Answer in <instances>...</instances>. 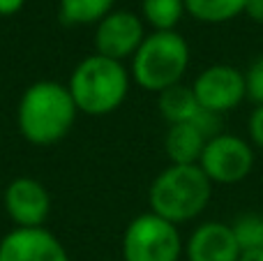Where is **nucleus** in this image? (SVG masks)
I'll list each match as a JSON object with an SVG mask.
<instances>
[{"label":"nucleus","instance_id":"nucleus-1","mask_svg":"<svg viewBox=\"0 0 263 261\" xmlns=\"http://www.w3.org/2000/svg\"><path fill=\"white\" fill-rule=\"evenodd\" d=\"M77 111L67 86L58 81H37L21 95L16 123L26 141L35 146H51L69 134Z\"/></svg>","mask_w":263,"mask_h":261},{"label":"nucleus","instance_id":"nucleus-2","mask_svg":"<svg viewBox=\"0 0 263 261\" xmlns=\"http://www.w3.org/2000/svg\"><path fill=\"white\" fill-rule=\"evenodd\" d=\"M213 183L199 164H168L159 171L148 190V203L155 215L185 225L208 208Z\"/></svg>","mask_w":263,"mask_h":261},{"label":"nucleus","instance_id":"nucleus-3","mask_svg":"<svg viewBox=\"0 0 263 261\" xmlns=\"http://www.w3.org/2000/svg\"><path fill=\"white\" fill-rule=\"evenodd\" d=\"M67 88L79 111L88 116H109L127 100L129 74L123 63L95 53L74 67Z\"/></svg>","mask_w":263,"mask_h":261},{"label":"nucleus","instance_id":"nucleus-4","mask_svg":"<svg viewBox=\"0 0 263 261\" xmlns=\"http://www.w3.org/2000/svg\"><path fill=\"white\" fill-rule=\"evenodd\" d=\"M190 67V44L176 30H155L145 35L143 44L132 58V77L141 88L162 92L182 83Z\"/></svg>","mask_w":263,"mask_h":261},{"label":"nucleus","instance_id":"nucleus-5","mask_svg":"<svg viewBox=\"0 0 263 261\" xmlns=\"http://www.w3.org/2000/svg\"><path fill=\"white\" fill-rule=\"evenodd\" d=\"M182 252H185V243L178 227L155 215L153 211L136 215L125 229V261H180Z\"/></svg>","mask_w":263,"mask_h":261},{"label":"nucleus","instance_id":"nucleus-6","mask_svg":"<svg viewBox=\"0 0 263 261\" xmlns=\"http://www.w3.org/2000/svg\"><path fill=\"white\" fill-rule=\"evenodd\" d=\"M254 160V148L247 139L222 132L208 139L199 166L213 185H236L252 174Z\"/></svg>","mask_w":263,"mask_h":261},{"label":"nucleus","instance_id":"nucleus-7","mask_svg":"<svg viewBox=\"0 0 263 261\" xmlns=\"http://www.w3.org/2000/svg\"><path fill=\"white\" fill-rule=\"evenodd\" d=\"M201 109L213 114H229L247 100L245 72L233 65H210L192 83Z\"/></svg>","mask_w":263,"mask_h":261},{"label":"nucleus","instance_id":"nucleus-8","mask_svg":"<svg viewBox=\"0 0 263 261\" xmlns=\"http://www.w3.org/2000/svg\"><path fill=\"white\" fill-rule=\"evenodd\" d=\"M145 40L143 21L134 12H111L97 23L95 49L100 55L123 63L134 58L139 46Z\"/></svg>","mask_w":263,"mask_h":261},{"label":"nucleus","instance_id":"nucleus-9","mask_svg":"<svg viewBox=\"0 0 263 261\" xmlns=\"http://www.w3.org/2000/svg\"><path fill=\"white\" fill-rule=\"evenodd\" d=\"M0 261H69V257L44 227H14L0 240Z\"/></svg>","mask_w":263,"mask_h":261},{"label":"nucleus","instance_id":"nucleus-10","mask_svg":"<svg viewBox=\"0 0 263 261\" xmlns=\"http://www.w3.org/2000/svg\"><path fill=\"white\" fill-rule=\"evenodd\" d=\"M5 211L16 227H42L51 213V194L35 178H14L5 190Z\"/></svg>","mask_w":263,"mask_h":261},{"label":"nucleus","instance_id":"nucleus-11","mask_svg":"<svg viewBox=\"0 0 263 261\" xmlns=\"http://www.w3.org/2000/svg\"><path fill=\"white\" fill-rule=\"evenodd\" d=\"M242 254L231 225L210 220L199 225L185 243L187 261H238Z\"/></svg>","mask_w":263,"mask_h":261},{"label":"nucleus","instance_id":"nucleus-12","mask_svg":"<svg viewBox=\"0 0 263 261\" xmlns=\"http://www.w3.org/2000/svg\"><path fill=\"white\" fill-rule=\"evenodd\" d=\"M208 139L192 123L168 125L164 137V153L171 164H199Z\"/></svg>","mask_w":263,"mask_h":261},{"label":"nucleus","instance_id":"nucleus-13","mask_svg":"<svg viewBox=\"0 0 263 261\" xmlns=\"http://www.w3.org/2000/svg\"><path fill=\"white\" fill-rule=\"evenodd\" d=\"M157 106H159L162 118L166 120L168 125L192 123L201 111V104H199V100H196L192 86H182V83H176V86L159 92Z\"/></svg>","mask_w":263,"mask_h":261},{"label":"nucleus","instance_id":"nucleus-14","mask_svg":"<svg viewBox=\"0 0 263 261\" xmlns=\"http://www.w3.org/2000/svg\"><path fill=\"white\" fill-rule=\"evenodd\" d=\"M247 0H185V9L192 18L201 23H227L245 14Z\"/></svg>","mask_w":263,"mask_h":261},{"label":"nucleus","instance_id":"nucleus-15","mask_svg":"<svg viewBox=\"0 0 263 261\" xmlns=\"http://www.w3.org/2000/svg\"><path fill=\"white\" fill-rule=\"evenodd\" d=\"M116 0H60V16L72 26L100 23L106 14H111Z\"/></svg>","mask_w":263,"mask_h":261},{"label":"nucleus","instance_id":"nucleus-16","mask_svg":"<svg viewBox=\"0 0 263 261\" xmlns=\"http://www.w3.org/2000/svg\"><path fill=\"white\" fill-rule=\"evenodd\" d=\"M143 18L155 30H176L185 9V0H143Z\"/></svg>","mask_w":263,"mask_h":261},{"label":"nucleus","instance_id":"nucleus-17","mask_svg":"<svg viewBox=\"0 0 263 261\" xmlns=\"http://www.w3.org/2000/svg\"><path fill=\"white\" fill-rule=\"evenodd\" d=\"M231 229L242 252L263 250V215L261 213H242L231 222Z\"/></svg>","mask_w":263,"mask_h":261},{"label":"nucleus","instance_id":"nucleus-18","mask_svg":"<svg viewBox=\"0 0 263 261\" xmlns=\"http://www.w3.org/2000/svg\"><path fill=\"white\" fill-rule=\"evenodd\" d=\"M245 83H247V100L254 102V106L263 104V55H259L247 67Z\"/></svg>","mask_w":263,"mask_h":261},{"label":"nucleus","instance_id":"nucleus-19","mask_svg":"<svg viewBox=\"0 0 263 261\" xmlns=\"http://www.w3.org/2000/svg\"><path fill=\"white\" fill-rule=\"evenodd\" d=\"M247 141L252 143L254 151L263 153V104L254 106L247 118Z\"/></svg>","mask_w":263,"mask_h":261},{"label":"nucleus","instance_id":"nucleus-20","mask_svg":"<svg viewBox=\"0 0 263 261\" xmlns=\"http://www.w3.org/2000/svg\"><path fill=\"white\" fill-rule=\"evenodd\" d=\"M245 14H247V16H250L254 23L263 26V0H247Z\"/></svg>","mask_w":263,"mask_h":261},{"label":"nucleus","instance_id":"nucleus-21","mask_svg":"<svg viewBox=\"0 0 263 261\" xmlns=\"http://www.w3.org/2000/svg\"><path fill=\"white\" fill-rule=\"evenodd\" d=\"M26 0H0V16H9V14H16L23 7Z\"/></svg>","mask_w":263,"mask_h":261},{"label":"nucleus","instance_id":"nucleus-22","mask_svg":"<svg viewBox=\"0 0 263 261\" xmlns=\"http://www.w3.org/2000/svg\"><path fill=\"white\" fill-rule=\"evenodd\" d=\"M238 261H263V250H254V252H242Z\"/></svg>","mask_w":263,"mask_h":261}]
</instances>
